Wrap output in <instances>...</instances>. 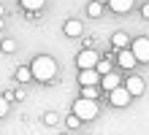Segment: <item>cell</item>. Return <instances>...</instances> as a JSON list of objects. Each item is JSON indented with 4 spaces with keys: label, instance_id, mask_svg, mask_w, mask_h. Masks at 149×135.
<instances>
[{
    "label": "cell",
    "instance_id": "cell-1",
    "mask_svg": "<svg viewBox=\"0 0 149 135\" xmlns=\"http://www.w3.org/2000/svg\"><path fill=\"white\" fill-rule=\"evenodd\" d=\"M30 70H33V78H36V81H52L54 73H57V62L52 57H46V54H41V57L33 60Z\"/></svg>",
    "mask_w": 149,
    "mask_h": 135
},
{
    "label": "cell",
    "instance_id": "cell-2",
    "mask_svg": "<svg viewBox=\"0 0 149 135\" xmlns=\"http://www.w3.org/2000/svg\"><path fill=\"white\" fill-rule=\"evenodd\" d=\"M73 116H79L81 122H92L95 116H98V103L87 100V97H79L73 103Z\"/></svg>",
    "mask_w": 149,
    "mask_h": 135
},
{
    "label": "cell",
    "instance_id": "cell-3",
    "mask_svg": "<svg viewBox=\"0 0 149 135\" xmlns=\"http://www.w3.org/2000/svg\"><path fill=\"white\" fill-rule=\"evenodd\" d=\"M98 62H100V57H98V51H92V49H81V51H79V57H76L79 70H95V68H98Z\"/></svg>",
    "mask_w": 149,
    "mask_h": 135
},
{
    "label": "cell",
    "instance_id": "cell-4",
    "mask_svg": "<svg viewBox=\"0 0 149 135\" xmlns=\"http://www.w3.org/2000/svg\"><path fill=\"white\" fill-rule=\"evenodd\" d=\"M130 51L136 54L138 62H149V38H136L130 43Z\"/></svg>",
    "mask_w": 149,
    "mask_h": 135
},
{
    "label": "cell",
    "instance_id": "cell-5",
    "mask_svg": "<svg viewBox=\"0 0 149 135\" xmlns=\"http://www.w3.org/2000/svg\"><path fill=\"white\" fill-rule=\"evenodd\" d=\"M130 97H133V95H130L125 87H119V89H114V92H109V103L117 105V108H122V105L130 103Z\"/></svg>",
    "mask_w": 149,
    "mask_h": 135
},
{
    "label": "cell",
    "instance_id": "cell-6",
    "mask_svg": "<svg viewBox=\"0 0 149 135\" xmlns=\"http://www.w3.org/2000/svg\"><path fill=\"white\" fill-rule=\"evenodd\" d=\"M100 73L98 70H79V84L81 87H95V84H100Z\"/></svg>",
    "mask_w": 149,
    "mask_h": 135
},
{
    "label": "cell",
    "instance_id": "cell-7",
    "mask_svg": "<svg viewBox=\"0 0 149 135\" xmlns=\"http://www.w3.org/2000/svg\"><path fill=\"white\" fill-rule=\"evenodd\" d=\"M125 89L133 97H138V95H144V78H138V76H130L127 81H125Z\"/></svg>",
    "mask_w": 149,
    "mask_h": 135
},
{
    "label": "cell",
    "instance_id": "cell-8",
    "mask_svg": "<svg viewBox=\"0 0 149 135\" xmlns=\"http://www.w3.org/2000/svg\"><path fill=\"white\" fill-rule=\"evenodd\" d=\"M136 62H138V60H136V54L130 51V49H122V51H119V68L130 70V68L136 65Z\"/></svg>",
    "mask_w": 149,
    "mask_h": 135
},
{
    "label": "cell",
    "instance_id": "cell-9",
    "mask_svg": "<svg viewBox=\"0 0 149 135\" xmlns=\"http://www.w3.org/2000/svg\"><path fill=\"white\" fill-rule=\"evenodd\" d=\"M63 30H65L68 38H79V35H81V22H79V19H68L63 24Z\"/></svg>",
    "mask_w": 149,
    "mask_h": 135
},
{
    "label": "cell",
    "instance_id": "cell-10",
    "mask_svg": "<svg viewBox=\"0 0 149 135\" xmlns=\"http://www.w3.org/2000/svg\"><path fill=\"white\" fill-rule=\"evenodd\" d=\"M100 84H103V89H106V92H114V89H119V87H122L117 73H109V76H103V78H100Z\"/></svg>",
    "mask_w": 149,
    "mask_h": 135
},
{
    "label": "cell",
    "instance_id": "cell-11",
    "mask_svg": "<svg viewBox=\"0 0 149 135\" xmlns=\"http://www.w3.org/2000/svg\"><path fill=\"white\" fill-rule=\"evenodd\" d=\"M109 8L117 11V14H127L133 8V0H109Z\"/></svg>",
    "mask_w": 149,
    "mask_h": 135
},
{
    "label": "cell",
    "instance_id": "cell-12",
    "mask_svg": "<svg viewBox=\"0 0 149 135\" xmlns=\"http://www.w3.org/2000/svg\"><path fill=\"white\" fill-rule=\"evenodd\" d=\"M111 43H114V46H117V49L122 51V49H127V43H130V38H127L125 33H114V38H111Z\"/></svg>",
    "mask_w": 149,
    "mask_h": 135
},
{
    "label": "cell",
    "instance_id": "cell-13",
    "mask_svg": "<svg viewBox=\"0 0 149 135\" xmlns=\"http://www.w3.org/2000/svg\"><path fill=\"white\" fill-rule=\"evenodd\" d=\"M98 87H81V97H87V100H98Z\"/></svg>",
    "mask_w": 149,
    "mask_h": 135
},
{
    "label": "cell",
    "instance_id": "cell-14",
    "mask_svg": "<svg viewBox=\"0 0 149 135\" xmlns=\"http://www.w3.org/2000/svg\"><path fill=\"white\" fill-rule=\"evenodd\" d=\"M22 8H27V11H38V8H43V0H19Z\"/></svg>",
    "mask_w": 149,
    "mask_h": 135
},
{
    "label": "cell",
    "instance_id": "cell-15",
    "mask_svg": "<svg viewBox=\"0 0 149 135\" xmlns=\"http://www.w3.org/2000/svg\"><path fill=\"white\" fill-rule=\"evenodd\" d=\"M30 78H33V70L30 68H16V81L24 84V81H30Z\"/></svg>",
    "mask_w": 149,
    "mask_h": 135
},
{
    "label": "cell",
    "instance_id": "cell-16",
    "mask_svg": "<svg viewBox=\"0 0 149 135\" xmlns=\"http://www.w3.org/2000/svg\"><path fill=\"white\" fill-rule=\"evenodd\" d=\"M87 14H90L92 19H98V16L103 14V6L100 3H90V6H87Z\"/></svg>",
    "mask_w": 149,
    "mask_h": 135
},
{
    "label": "cell",
    "instance_id": "cell-17",
    "mask_svg": "<svg viewBox=\"0 0 149 135\" xmlns=\"http://www.w3.org/2000/svg\"><path fill=\"white\" fill-rule=\"evenodd\" d=\"M95 70H98L100 76H109V73H111V62H109V60H100V62H98V68H95Z\"/></svg>",
    "mask_w": 149,
    "mask_h": 135
},
{
    "label": "cell",
    "instance_id": "cell-18",
    "mask_svg": "<svg viewBox=\"0 0 149 135\" xmlns=\"http://www.w3.org/2000/svg\"><path fill=\"white\" fill-rule=\"evenodd\" d=\"M3 51H6V54H11V51H16V41H11V38H6V41H3Z\"/></svg>",
    "mask_w": 149,
    "mask_h": 135
},
{
    "label": "cell",
    "instance_id": "cell-19",
    "mask_svg": "<svg viewBox=\"0 0 149 135\" xmlns=\"http://www.w3.org/2000/svg\"><path fill=\"white\" fill-rule=\"evenodd\" d=\"M57 122H60V116H57V114H46V116H43V124H49V127H54Z\"/></svg>",
    "mask_w": 149,
    "mask_h": 135
},
{
    "label": "cell",
    "instance_id": "cell-20",
    "mask_svg": "<svg viewBox=\"0 0 149 135\" xmlns=\"http://www.w3.org/2000/svg\"><path fill=\"white\" fill-rule=\"evenodd\" d=\"M6 114H8V100L0 97V116H6Z\"/></svg>",
    "mask_w": 149,
    "mask_h": 135
},
{
    "label": "cell",
    "instance_id": "cell-21",
    "mask_svg": "<svg viewBox=\"0 0 149 135\" xmlns=\"http://www.w3.org/2000/svg\"><path fill=\"white\" fill-rule=\"evenodd\" d=\"M79 124H81L79 116H68V127H79Z\"/></svg>",
    "mask_w": 149,
    "mask_h": 135
},
{
    "label": "cell",
    "instance_id": "cell-22",
    "mask_svg": "<svg viewBox=\"0 0 149 135\" xmlns=\"http://www.w3.org/2000/svg\"><path fill=\"white\" fill-rule=\"evenodd\" d=\"M141 16H144V19H149V3H146V6L141 8Z\"/></svg>",
    "mask_w": 149,
    "mask_h": 135
},
{
    "label": "cell",
    "instance_id": "cell-23",
    "mask_svg": "<svg viewBox=\"0 0 149 135\" xmlns=\"http://www.w3.org/2000/svg\"><path fill=\"white\" fill-rule=\"evenodd\" d=\"M0 30H3V16H0Z\"/></svg>",
    "mask_w": 149,
    "mask_h": 135
},
{
    "label": "cell",
    "instance_id": "cell-24",
    "mask_svg": "<svg viewBox=\"0 0 149 135\" xmlns=\"http://www.w3.org/2000/svg\"><path fill=\"white\" fill-rule=\"evenodd\" d=\"M0 16H3V3H0Z\"/></svg>",
    "mask_w": 149,
    "mask_h": 135
}]
</instances>
